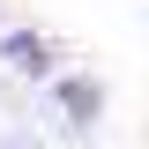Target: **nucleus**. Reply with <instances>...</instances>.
I'll list each match as a JSON object with an SVG mask.
<instances>
[{
	"label": "nucleus",
	"mask_w": 149,
	"mask_h": 149,
	"mask_svg": "<svg viewBox=\"0 0 149 149\" xmlns=\"http://www.w3.org/2000/svg\"><path fill=\"white\" fill-rule=\"evenodd\" d=\"M0 67H8V74H30V82H45V74H52V37L30 30V22L0 30Z\"/></svg>",
	"instance_id": "nucleus-2"
},
{
	"label": "nucleus",
	"mask_w": 149,
	"mask_h": 149,
	"mask_svg": "<svg viewBox=\"0 0 149 149\" xmlns=\"http://www.w3.org/2000/svg\"><path fill=\"white\" fill-rule=\"evenodd\" d=\"M0 149H37V134H0Z\"/></svg>",
	"instance_id": "nucleus-3"
},
{
	"label": "nucleus",
	"mask_w": 149,
	"mask_h": 149,
	"mask_svg": "<svg viewBox=\"0 0 149 149\" xmlns=\"http://www.w3.org/2000/svg\"><path fill=\"white\" fill-rule=\"evenodd\" d=\"M52 112H60V127H67L74 142H90L97 119H104V82H97V74H60L52 82Z\"/></svg>",
	"instance_id": "nucleus-1"
}]
</instances>
